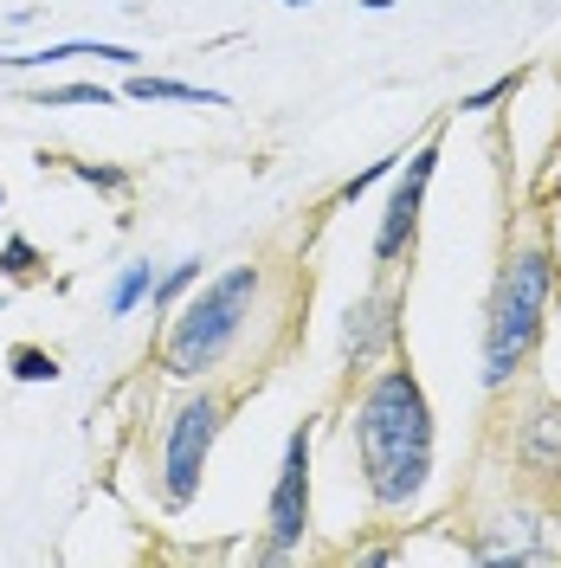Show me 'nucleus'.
I'll list each match as a JSON object with an SVG mask.
<instances>
[{
	"label": "nucleus",
	"mask_w": 561,
	"mask_h": 568,
	"mask_svg": "<svg viewBox=\"0 0 561 568\" xmlns=\"http://www.w3.org/2000/svg\"><path fill=\"white\" fill-rule=\"evenodd\" d=\"M355 459L381 510H407L432 471V414L414 368H381L355 400Z\"/></svg>",
	"instance_id": "obj_1"
},
{
	"label": "nucleus",
	"mask_w": 561,
	"mask_h": 568,
	"mask_svg": "<svg viewBox=\"0 0 561 568\" xmlns=\"http://www.w3.org/2000/svg\"><path fill=\"white\" fill-rule=\"evenodd\" d=\"M549 291H555V258L549 246H523L503 258L484 311V388H503L529 349L542 343V317H549Z\"/></svg>",
	"instance_id": "obj_2"
},
{
	"label": "nucleus",
	"mask_w": 561,
	"mask_h": 568,
	"mask_svg": "<svg viewBox=\"0 0 561 568\" xmlns=\"http://www.w3.org/2000/svg\"><path fill=\"white\" fill-rule=\"evenodd\" d=\"M252 297H258V265H233V272H220L213 284H201V297L181 311L175 329H169V343H162L169 375L194 382V375L220 368V355L239 343V329L252 317Z\"/></svg>",
	"instance_id": "obj_3"
},
{
	"label": "nucleus",
	"mask_w": 561,
	"mask_h": 568,
	"mask_svg": "<svg viewBox=\"0 0 561 568\" xmlns=\"http://www.w3.org/2000/svg\"><path fill=\"white\" fill-rule=\"evenodd\" d=\"M220 420H226L220 394H194V400L175 407L169 446H162V497L169 504H187V497L201 491V471H207V453H213V439H220Z\"/></svg>",
	"instance_id": "obj_4"
},
{
	"label": "nucleus",
	"mask_w": 561,
	"mask_h": 568,
	"mask_svg": "<svg viewBox=\"0 0 561 568\" xmlns=\"http://www.w3.org/2000/svg\"><path fill=\"white\" fill-rule=\"evenodd\" d=\"M265 524H272V542H265L272 562L290 556L310 530V426H297L284 439V465H278V485H272V517Z\"/></svg>",
	"instance_id": "obj_5"
},
{
	"label": "nucleus",
	"mask_w": 561,
	"mask_h": 568,
	"mask_svg": "<svg viewBox=\"0 0 561 568\" xmlns=\"http://www.w3.org/2000/svg\"><path fill=\"white\" fill-rule=\"evenodd\" d=\"M432 169H439V142H426L407 155V175L394 181L387 194V213L375 226V265H394L400 252L414 246V226H420V207H426V187H432Z\"/></svg>",
	"instance_id": "obj_6"
},
{
	"label": "nucleus",
	"mask_w": 561,
	"mask_h": 568,
	"mask_svg": "<svg viewBox=\"0 0 561 568\" xmlns=\"http://www.w3.org/2000/svg\"><path fill=\"white\" fill-rule=\"evenodd\" d=\"M471 556H478V562H555L561 542H555V530H549V517L510 510V517H497L491 530L471 542Z\"/></svg>",
	"instance_id": "obj_7"
},
{
	"label": "nucleus",
	"mask_w": 561,
	"mask_h": 568,
	"mask_svg": "<svg viewBox=\"0 0 561 568\" xmlns=\"http://www.w3.org/2000/svg\"><path fill=\"white\" fill-rule=\"evenodd\" d=\"M394 311H400V297L387 284L368 291L361 304H349V317H343V362L349 368H368L381 349H394V336H400V317Z\"/></svg>",
	"instance_id": "obj_8"
},
{
	"label": "nucleus",
	"mask_w": 561,
	"mask_h": 568,
	"mask_svg": "<svg viewBox=\"0 0 561 568\" xmlns=\"http://www.w3.org/2000/svg\"><path fill=\"white\" fill-rule=\"evenodd\" d=\"M517 459L536 471V478H549L561 485V407H536L517 433Z\"/></svg>",
	"instance_id": "obj_9"
},
{
	"label": "nucleus",
	"mask_w": 561,
	"mask_h": 568,
	"mask_svg": "<svg viewBox=\"0 0 561 568\" xmlns=\"http://www.w3.org/2000/svg\"><path fill=\"white\" fill-rule=\"evenodd\" d=\"M123 91H130L136 104H226V91H207V84H181V78H149V71H136Z\"/></svg>",
	"instance_id": "obj_10"
},
{
	"label": "nucleus",
	"mask_w": 561,
	"mask_h": 568,
	"mask_svg": "<svg viewBox=\"0 0 561 568\" xmlns=\"http://www.w3.org/2000/svg\"><path fill=\"white\" fill-rule=\"evenodd\" d=\"M52 59H116V65H136V52H130V45H91V39H71V45H45V52L7 59V65H52Z\"/></svg>",
	"instance_id": "obj_11"
},
{
	"label": "nucleus",
	"mask_w": 561,
	"mask_h": 568,
	"mask_svg": "<svg viewBox=\"0 0 561 568\" xmlns=\"http://www.w3.org/2000/svg\"><path fill=\"white\" fill-rule=\"evenodd\" d=\"M155 284H162V272H155V265H130V272L116 278V291H110V311H116V317H130L142 297H155Z\"/></svg>",
	"instance_id": "obj_12"
},
{
	"label": "nucleus",
	"mask_w": 561,
	"mask_h": 568,
	"mask_svg": "<svg viewBox=\"0 0 561 568\" xmlns=\"http://www.w3.org/2000/svg\"><path fill=\"white\" fill-rule=\"evenodd\" d=\"M13 375H20V382H59V355H45V349H13Z\"/></svg>",
	"instance_id": "obj_13"
},
{
	"label": "nucleus",
	"mask_w": 561,
	"mask_h": 568,
	"mask_svg": "<svg viewBox=\"0 0 561 568\" xmlns=\"http://www.w3.org/2000/svg\"><path fill=\"white\" fill-rule=\"evenodd\" d=\"M39 104H98V110H104L110 91H98V84H65V91H45Z\"/></svg>",
	"instance_id": "obj_14"
},
{
	"label": "nucleus",
	"mask_w": 561,
	"mask_h": 568,
	"mask_svg": "<svg viewBox=\"0 0 561 568\" xmlns=\"http://www.w3.org/2000/svg\"><path fill=\"white\" fill-rule=\"evenodd\" d=\"M201 278V258H181L175 272H169V278L155 284V297H162V304H169V297H181V291H187V284Z\"/></svg>",
	"instance_id": "obj_15"
},
{
	"label": "nucleus",
	"mask_w": 561,
	"mask_h": 568,
	"mask_svg": "<svg viewBox=\"0 0 561 568\" xmlns=\"http://www.w3.org/2000/svg\"><path fill=\"white\" fill-rule=\"evenodd\" d=\"M510 91H517V78H491L484 91H471V98H458V110H491L497 98H510Z\"/></svg>",
	"instance_id": "obj_16"
},
{
	"label": "nucleus",
	"mask_w": 561,
	"mask_h": 568,
	"mask_svg": "<svg viewBox=\"0 0 561 568\" xmlns=\"http://www.w3.org/2000/svg\"><path fill=\"white\" fill-rule=\"evenodd\" d=\"M394 162H400V155H387V162H375V169H361L355 181H343V201H355V194H368V187H375V181H381L387 169H394Z\"/></svg>",
	"instance_id": "obj_17"
},
{
	"label": "nucleus",
	"mask_w": 561,
	"mask_h": 568,
	"mask_svg": "<svg viewBox=\"0 0 561 568\" xmlns=\"http://www.w3.org/2000/svg\"><path fill=\"white\" fill-rule=\"evenodd\" d=\"M0 265H7V272H33L39 258H33V246H27V240H13V246L0 252Z\"/></svg>",
	"instance_id": "obj_18"
},
{
	"label": "nucleus",
	"mask_w": 561,
	"mask_h": 568,
	"mask_svg": "<svg viewBox=\"0 0 561 568\" xmlns=\"http://www.w3.org/2000/svg\"><path fill=\"white\" fill-rule=\"evenodd\" d=\"M78 181H98V187H123V175H110V169H78Z\"/></svg>",
	"instance_id": "obj_19"
},
{
	"label": "nucleus",
	"mask_w": 561,
	"mask_h": 568,
	"mask_svg": "<svg viewBox=\"0 0 561 568\" xmlns=\"http://www.w3.org/2000/svg\"><path fill=\"white\" fill-rule=\"evenodd\" d=\"M284 7H310V0H284Z\"/></svg>",
	"instance_id": "obj_20"
}]
</instances>
